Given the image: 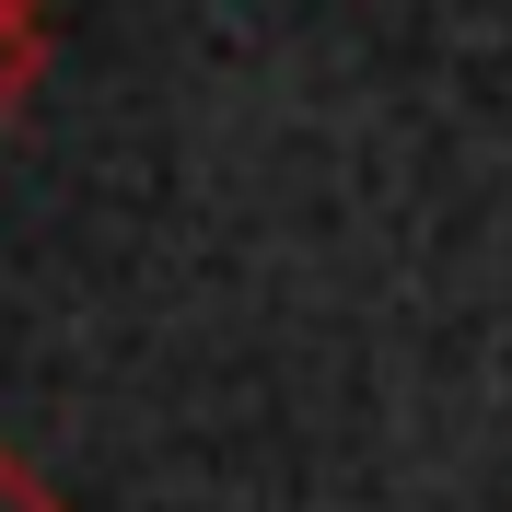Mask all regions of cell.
<instances>
[{
    "label": "cell",
    "mask_w": 512,
    "mask_h": 512,
    "mask_svg": "<svg viewBox=\"0 0 512 512\" xmlns=\"http://www.w3.org/2000/svg\"><path fill=\"white\" fill-rule=\"evenodd\" d=\"M35 70H47V35H35V24H0V128L24 117V94H35Z\"/></svg>",
    "instance_id": "obj_1"
},
{
    "label": "cell",
    "mask_w": 512,
    "mask_h": 512,
    "mask_svg": "<svg viewBox=\"0 0 512 512\" xmlns=\"http://www.w3.org/2000/svg\"><path fill=\"white\" fill-rule=\"evenodd\" d=\"M0 512H70V501H59L47 478H35V466H24L12 443H0Z\"/></svg>",
    "instance_id": "obj_2"
},
{
    "label": "cell",
    "mask_w": 512,
    "mask_h": 512,
    "mask_svg": "<svg viewBox=\"0 0 512 512\" xmlns=\"http://www.w3.org/2000/svg\"><path fill=\"white\" fill-rule=\"evenodd\" d=\"M0 24H47V0H0Z\"/></svg>",
    "instance_id": "obj_3"
}]
</instances>
